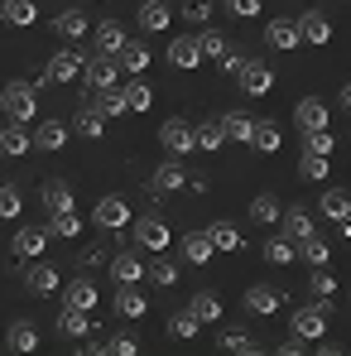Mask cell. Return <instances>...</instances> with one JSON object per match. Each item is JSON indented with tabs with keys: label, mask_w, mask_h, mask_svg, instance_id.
Wrapping results in <instances>:
<instances>
[{
	"label": "cell",
	"mask_w": 351,
	"mask_h": 356,
	"mask_svg": "<svg viewBox=\"0 0 351 356\" xmlns=\"http://www.w3.org/2000/svg\"><path fill=\"white\" fill-rule=\"evenodd\" d=\"M169 19H174V10H169L164 0H145V5H140V29L159 34V29H169Z\"/></svg>",
	"instance_id": "cell-33"
},
{
	"label": "cell",
	"mask_w": 351,
	"mask_h": 356,
	"mask_svg": "<svg viewBox=\"0 0 351 356\" xmlns=\"http://www.w3.org/2000/svg\"><path fill=\"white\" fill-rule=\"evenodd\" d=\"M0 19H5V5H0Z\"/></svg>",
	"instance_id": "cell-61"
},
{
	"label": "cell",
	"mask_w": 351,
	"mask_h": 356,
	"mask_svg": "<svg viewBox=\"0 0 351 356\" xmlns=\"http://www.w3.org/2000/svg\"><path fill=\"white\" fill-rule=\"evenodd\" d=\"M24 289H29L34 298H49L54 289H58V270H54V265H39V260H34V265L24 270Z\"/></svg>",
	"instance_id": "cell-14"
},
{
	"label": "cell",
	"mask_w": 351,
	"mask_h": 356,
	"mask_svg": "<svg viewBox=\"0 0 351 356\" xmlns=\"http://www.w3.org/2000/svg\"><path fill=\"white\" fill-rule=\"evenodd\" d=\"M183 183H188V169L178 164V154H174V159H164V164L154 169V178H149V193H159V197H164V193H178Z\"/></svg>",
	"instance_id": "cell-12"
},
{
	"label": "cell",
	"mask_w": 351,
	"mask_h": 356,
	"mask_svg": "<svg viewBox=\"0 0 351 356\" xmlns=\"http://www.w3.org/2000/svg\"><path fill=\"white\" fill-rule=\"evenodd\" d=\"M207 236H212V245H217V250H227V255H231V250H240V232H236L231 222H212V227H207Z\"/></svg>",
	"instance_id": "cell-45"
},
{
	"label": "cell",
	"mask_w": 351,
	"mask_h": 356,
	"mask_svg": "<svg viewBox=\"0 0 351 356\" xmlns=\"http://www.w3.org/2000/svg\"><path fill=\"white\" fill-rule=\"evenodd\" d=\"M116 313H120V318H145V313H149L145 289H140V284H120V289H116Z\"/></svg>",
	"instance_id": "cell-19"
},
{
	"label": "cell",
	"mask_w": 351,
	"mask_h": 356,
	"mask_svg": "<svg viewBox=\"0 0 351 356\" xmlns=\"http://www.w3.org/2000/svg\"><path fill=\"white\" fill-rule=\"evenodd\" d=\"M116 63H120V72L140 77V72L149 67V49H145V44H135V39H125V44H120V54H116Z\"/></svg>",
	"instance_id": "cell-28"
},
{
	"label": "cell",
	"mask_w": 351,
	"mask_h": 356,
	"mask_svg": "<svg viewBox=\"0 0 351 356\" xmlns=\"http://www.w3.org/2000/svg\"><path fill=\"white\" fill-rule=\"evenodd\" d=\"M120 92H125V106H130V111H149V106H154V87H145L140 77H135V82H125Z\"/></svg>",
	"instance_id": "cell-43"
},
{
	"label": "cell",
	"mask_w": 351,
	"mask_h": 356,
	"mask_svg": "<svg viewBox=\"0 0 351 356\" xmlns=\"http://www.w3.org/2000/svg\"><path fill=\"white\" fill-rule=\"evenodd\" d=\"M159 145L169 149V154H193L197 149V140H193V125L183 116H169L164 125H159Z\"/></svg>",
	"instance_id": "cell-5"
},
{
	"label": "cell",
	"mask_w": 351,
	"mask_h": 356,
	"mask_svg": "<svg viewBox=\"0 0 351 356\" xmlns=\"http://www.w3.org/2000/svg\"><path fill=\"white\" fill-rule=\"evenodd\" d=\"M245 217H250V222H260V227H270V222H279V217H284V202H279L275 193H260V197H250Z\"/></svg>",
	"instance_id": "cell-21"
},
{
	"label": "cell",
	"mask_w": 351,
	"mask_h": 356,
	"mask_svg": "<svg viewBox=\"0 0 351 356\" xmlns=\"http://www.w3.org/2000/svg\"><path fill=\"white\" fill-rule=\"evenodd\" d=\"M0 116H5V106H0Z\"/></svg>",
	"instance_id": "cell-62"
},
{
	"label": "cell",
	"mask_w": 351,
	"mask_h": 356,
	"mask_svg": "<svg viewBox=\"0 0 351 356\" xmlns=\"http://www.w3.org/2000/svg\"><path fill=\"white\" fill-rule=\"evenodd\" d=\"M265 260H270V265H293V260H298V250H293L289 236H279V241H270V245H265Z\"/></svg>",
	"instance_id": "cell-50"
},
{
	"label": "cell",
	"mask_w": 351,
	"mask_h": 356,
	"mask_svg": "<svg viewBox=\"0 0 351 356\" xmlns=\"http://www.w3.org/2000/svg\"><path fill=\"white\" fill-rule=\"evenodd\" d=\"M63 303H67V308H87V313H92V308H97V284H92V280H72V284L63 289Z\"/></svg>",
	"instance_id": "cell-36"
},
{
	"label": "cell",
	"mask_w": 351,
	"mask_h": 356,
	"mask_svg": "<svg viewBox=\"0 0 351 356\" xmlns=\"http://www.w3.org/2000/svg\"><path fill=\"white\" fill-rule=\"evenodd\" d=\"M275 352H279V356H303V352H308V342H303V337H284Z\"/></svg>",
	"instance_id": "cell-56"
},
{
	"label": "cell",
	"mask_w": 351,
	"mask_h": 356,
	"mask_svg": "<svg viewBox=\"0 0 351 356\" xmlns=\"http://www.w3.org/2000/svg\"><path fill=\"white\" fill-rule=\"evenodd\" d=\"M217 347L222 352H245V356H255V352H265L250 332H240V327H222V337H217Z\"/></svg>",
	"instance_id": "cell-37"
},
{
	"label": "cell",
	"mask_w": 351,
	"mask_h": 356,
	"mask_svg": "<svg viewBox=\"0 0 351 356\" xmlns=\"http://www.w3.org/2000/svg\"><path fill=\"white\" fill-rule=\"evenodd\" d=\"M265 44H275V49H284V54L303 49V39H298V24H293V19H270V29H265Z\"/></svg>",
	"instance_id": "cell-22"
},
{
	"label": "cell",
	"mask_w": 351,
	"mask_h": 356,
	"mask_svg": "<svg viewBox=\"0 0 351 356\" xmlns=\"http://www.w3.org/2000/svg\"><path fill=\"white\" fill-rule=\"evenodd\" d=\"M72 130H77L82 140H101V135H106V116H101L97 106H82V111L72 116Z\"/></svg>",
	"instance_id": "cell-34"
},
{
	"label": "cell",
	"mask_w": 351,
	"mask_h": 356,
	"mask_svg": "<svg viewBox=\"0 0 351 356\" xmlns=\"http://www.w3.org/2000/svg\"><path fill=\"white\" fill-rule=\"evenodd\" d=\"M87 106H97L106 120H120L130 106H125V92L120 87H106V92H87Z\"/></svg>",
	"instance_id": "cell-18"
},
{
	"label": "cell",
	"mask_w": 351,
	"mask_h": 356,
	"mask_svg": "<svg viewBox=\"0 0 351 356\" xmlns=\"http://www.w3.org/2000/svg\"><path fill=\"white\" fill-rule=\"evenodd\" d=\"M313 232H318L313 212H303V207H289V212H284V236L289 241H303V236H313Z\"/></svg>",
	"instance_id": "cell-39"
},
{
	"label": "cell",
	"mask_w": 351,
	"mask_h": 356,
	"mask_svg": "<svg viewBox=\"0 0 351 356\" xmlns=\"http://www.w3.org/2000/svg\"><path fill=\"white\" fill-rule=\"evenodd\" d=\"M5 347H10V352H39V327H34L29 318H15L10 332H5Z\"/></svg>",
	"instance_id": "cell-17"
},
{
	"label": "cell",
	"mask_w": 351,
	"mask_h": 356,
	"mask_svg": "<svg viewBox=\"0 0 351 356\" xmlns=\"http://www.w3.org/2000/svg\"><path fill=\"white\" fill-rule=\"evenodd\" d=\"M293 250H298V260H303V265H313V270L332 260V245L318 236V232H313V236H303V241H293Z\"/></svg>",
	"instance_id": "cell-24"
},
{
	"label": "cell",
	"mask_w": 351,
	"mask_h": 356,
	"mask_svg": "<svg viewBox=\"0 0 351 356\" xmlns=\"http://www.w3.org/2000/svg\"><path fill=\"white\" fill-rule=\"evenodd\" d=\"M92 222H97V227H106V232H120V227L130 222V202H125V197H116V193H106V197L97 202Z\"/></svg>",
	"instance_id": "cell-9"
},
{
	"label": "cell",
	"mask_w": 351,
	"mask_h": 356,
	"mask_svg": "<svg viewBox=\"0 0 351 356\" xmlns=\"http://www.w3.org/2000/svg\"><path fill=\"white\" fill-rule=\"evenodd\" d=\"M347 294H351V289H347Z\"/></svg>",
	"instance_id": "cell-63"
},
{
	"label": "cell",
	"mask_w": 351,
	"mask_h": 356,
	"mask_svg": "<svg viewBox=\"0 0 351 356\" xmlns=\"http://www.w3.org/2000/svg\"><path fill=\"white\" fill-rule=\"evenodd\" d=\"M178 250H183V260H188V265H207V260L217 255V245H212L207 232H188V236L178 241Z\"/></svg>",
	"instance_id": "cell-16"
},
{
	"label": "cell",
	"mask_w": 351,
	"mask_h": 356,
	"mask_svg": "<svg viewBox=\"0 0 351 356\" xmlns=\"http://www.w3.org/2000/svg\"><path fill=\"white\" fill-rule=\"evenodd\" d=\"M92 58V54H82V49H63V54H54L49 58V82H77V72H82V63Z\"/></svg>",
	"instance_id": "cell-7"
},
{
	"label": "cell",
	"mask_w": 351,
	"mask_h": 356,
	"mask_svg": "<svg viewBox=\"0 0 351 356\" xmlns=\"http://www.w3.org/2000/svg\"><path fill=\"white\" fill-rule=\"evenodd\" d=\"M250 145H255L260 154H275V149L284 145V135H279V125H275V120H255V135H250Z\"/></svg>",
	"instance_id": "cell-40"
},
{
	"label": "cell",
	"mask_w": 351,
	"mask_h": 356,
	"mask_svg": "<svg viewBox=\"0 0 351 356\" xmlns=\"http://www.w3.org/2000/svg\"><path fill=\"white\" fill-rule=\"evenodd\" d=\"M293 120H298V130H323V125H327V106H323L318 97H303V102L293 106Z\"/></svg>",
	"instance_id": "cell-27"
},
{
	"label": "cell",
	"mask_w": 351,
	"mask_h": 356,
	"mask_svg": "<svg viewBox=\"0 0 351 356\" xmlns=\"http://www.w3.org/2000/svg\"><path fill=\"white\" fill-rule=\"evenodd\" d=\"M327 318H332V298H318V303L298 308V313H293V337H303V342L327 337Z\"/></svg>",
	"instance_id": "cell-2"
},
{
	"label": "cell",
	"mask_w": 351,
	"mask_h": 356,
	"mask_svg": "<svg viewBox=\"0 0 351 356\" xmlns=\"http://www.w3.org/2000/svg\"><path fill=\"white\" fill-rule=\"evenodd\" d=\"M342 111H351V82L342 87Z\"/></svg>",
	"instance_id": "cell-60"
},
{
	"label": "cell",
	"mask_w": 351,
	"mask_h": 356,
	"mask_svg": "<svg viewBox=\"0 0 351 356\" xmlns=\"http://www.w3.org/2000/svg\"><path fill=\"white\" fill-rule=\"evenodd\" d=\"M5 5V19L15 24V29H29L34 19H39V5L34 0H0Z\"/></svg>",
	"instance_id": "cell-41"
},
{
	"label": "cell",
	"mask_w": 351,
	"mask_h": 356,
	"mask_svg": "<svg viewBox=\"0 0 351 356\" xmlns=\"http://www.w3.org/2000/svg\"><path fill=\"white\" fill-rule=\"evenodd\" d=\"M145 275H149L154 284H164V289H169V284H178V265H174V260H164V250L145 265Z\"/></svg>",
	"instance_id": "cell-46"
},
{
	"label": "cell",
	"mask_w": 351,
	"mask_h": 356,
	"mask_svg": "<svg viewBox=\"0 0 351 356\" xmlns=\"http://www.w3.org/2000/svg\"><path fill=\"white\" fill-rule=\"evenodd\" d=\"M111 280H116V284H140V280H145V260L130 255V250L111 255Z\"/></svg>",
	"instance_id": "cell-20"
},
{
	"label": "cell",
	"mask_w": 351,
	"mask_h": 356,
	"mask_svg": "<svg viewBox=\"0 0 351 356\" xmlns=\"http://www.w3.org/2000/svg\"><path fill=\"white\" fill-rule=\"evenodd\" d=\"M54 29H58L67 44H82V34L92 29V19H87L82 10H63V15H54Z\"/></svg>",
	"instance_id": "cell-23"
},
{
	"label": "cell",
	"mask_w": 351,
	"mask_h": 356,
	"mask_svg": "<svg viewBox=\"0 0 351 356\" xmlns=\"http://www.w3.org/2000/svg\"><path fill=\"white\" fill-rule=\"evenodd\" d=\"M318 212H323L327 222H347V217H351V193H342V188H327V193L318 197Z\"/></svg>",
	"instance_id": "cell-25"
},
{
	"label": "cell",
	"mask_w": 351,
	"mask_h": 356,
	"mask_svg": "<svg viewBox=\"0 0 351 356\" xmlns=\"http://www.w3.org/2000/svg\"><path fill=\"white\" fill-rule=\"evenodd\" d=\"M227 10H231L236 19H255L260 15V0H227Z\"/></svg>",
	"instance_id": "cell-54"
},
{
	"label": "cell",
	"mask_w": 351,
	"mask_h": 356,
	"mask_svg": "<svg viewBox=\"0 0 351 356\" xmlns=\"http://www.w3.org/2000/svg\"><path fill=\"white\" fill-rule=\"evenodd\" d=\"M92 44H97V54H120V44H125V24H120V19H101L97 34H92Z\"/></svg>",
	"instance_id": "cell-26"
},
{
	"label": "cell",
	"mask_w": 351,
	"mask_h": 356,
	"mask_svg": "<svg viewBox=\"0 0 351 356\" xmlns=\"http://www.w3.org/2000/svg\"><path fill=\"white\" fill-rule=\"evenodd\" d=\"M169 63H174V67H197V63H202L197 39H193V34H178L174 44H169Z\"/></svg>",
	"instance_id": "cell-30"
},
{
	"label": "cell",
	"mask_w": 351,
	"mask_h": 356,
	"mask_svg": "<svg viewBox=\"0 0 351 356\" xmlns=\"http://www.w3.org/2000/svg\"><path fill=\"white\" fill-rule=\"evenodd\" d=\"M0 106H5V116L10 120H29L39 116V97H34V82H24V77H15V82H5V92H0Z\"/></svg>",
	"instance_id": "cell-1"
},
{
	"label": "cell",
	"mask_w": 351,
	"mask_h": 356,
	"mask_svg": "<svg viewBox=\"0 0 351 356\" xmlns=\"http://www.w3.org/2000/svg\"><path fill=\"white\" fill-rule=\"evenodd\" d=\"M240 63H245V54H240V49H227V58L217 63V67H222V72H240Z\"/></svg>",
	"instance_id": "cell-57"
},
{
	"label": "cell",
	"mask_w": 351,
	"mask_h": 356,
	"mask_svg": "<svg viewBox=\"0 0 351 356\" xmlns=\"http://www.w3.org/2000/svg\"><path fill=\"white\" fill-rule=\"evenodd\" d=\"M58 332H63V337H77V342H82V337L92 332V318H87V308H67V303H63Z\"/></svg>",
	"instance_id": "cell-29"
},
{
	"label": "cell",
	"mask_w": 351,
	"mask_h": 356,
	"mask_svg": "<svg viewBox=\"0 0 351 356\" xmlns=\"http://www.w3.org/2000/svg\"><path fill=\"white\" fill-rule=\"evenodd\" d=\"M293 24H298V39H303V44H313V49L332 39V19H327L323 10H303Z\"/></svg>",
	"instance_id": "cell-8"
},
{
	"label": "cell",
	"mask_w": 351,
	"mask_h": 356,
	"mask_svg": "<svg viewBox=\"0 0 351 356\" xmlns=\"http://www.w3.org/2000/svg\"><path fill=\"white\" fill-rule=\"evenodd\" d=\"M193 140H197L202 154H217L227 145V130H222V120H202V125H193Z\"/></svg>",
	"instance_id": "cell-32"
},
{
	"label": "cell",
	"mask_w": 351,
	"mask_h": 356,
	"mask_svg": "<svg viewBox=\"0 0 351 356\" xmlns=\"http://www.w3.org/2000/svg\"><path fill=\"white\" fill-rule=\"evenodd\" d=\"M49 232L63 241H77L82 236V217L72 212V207H63V212H49Z\"/></svg>",
	"instance_id": "cell-38"
},
{
	"label": "cell",
	"mask_w": 351,
	"mask_h": 356,
	"mask_svg": "<svg viewBox=\"0 0 351 356\" xmlns=\"http://www.w3.org/2000/svg\"><path fill=\"white\" fill-rule=\"evenodd\" d=\"M222 120V130H227V140H240V145H250V135H255V116L250 111H227Z\"/></svg>",
	"instance_id": "cell-31"
},
{
	"label": "cell",
	"mask_w": 351,
	"mask_h": 356,
	"mask_svg": "<svg viewBox=\"0 0 351 356\" xmlns=\"http://www.w3.org/2000/svg\"><path fill=\"white\" fill-rule=\"evenodd\" d=\"M39 202H44V212H63V207H72V188L63 178H49L39 188Z\"/></svg>",
	"instance_id": "cell-35"
},
{
	"label": "cell",
	"mask_w": 351,
	"mask_h": 356,
	"mask_svg": "<svg viewBox=\"0 0 351 356\" xmlns=\"http://www.w3.org/2000/svg\"><path fill=\"white\" fill-rule=\"evenodd\" d=\"M106 352L111 356H140V342L130 332H116V337H106Z\"/></svg>",
	"instance_id": "cell-53"
},
{
	"label": "cell",
	"mask_w": 351,
	"mask_h": 356,
	"mask_svg": "<svg viewBox=\"0 0 351 356\" xmlns=\"http://www.w3.org/2000/svg\"><path fill=\"white\" fill-rule=\"evenodd\" d=\"M130 227H135V245H145L149 255H159V250L169 245V227H164L154 212H149V217H135Z\"/></svg>",
	"instance_id": "cell-6"
},
{
	"label": "cell",
	"mask_w": 351,
	"mask_h": 356,
	"mask_svg": "<svg viewBox=\"0 0 351 356\" xmlns=\"http://www.w3.org/2000/svg\"><path fill=\"white\" fill-rule=\"evenodd\" d=\"M337 149V135L323 125V130H303V154H332Z\"/></svg>",
	"instance_id": "cell-44"
},
{
	"label": "cell",
	"mask_w": 351,
	"mask_h": 356,
	"mask_svg": "<svg viewBox=\"0 0 351 356\" xmlns=\"http://www.w3.org/2000/svg\"><path fill=\"white\" fill-rule=\"evenodd\" d=\"M29 135H34V145H39L44 154H58L63 145H67V135H72V130H67L63 120H39V130H29Z\"/></svg>",
	"instance_id": "cell-15"
},
{
	"label": "cell",
	"mask_w": 351,
	"mask_h": 356,
	"mask_svg": "<svg viewBox=\"0 0 351 356\" xmlns=\"http://www.w3.org/2000/svg\"><path fill=\"white\" fill-rule=\"evenodd\" d=\"M298 174L313 178V183H323V178L332 174V164H327V154H303V159H298Z\"/></svg>",
	"instance_id": "cell-48"
},
{
	"label": "cell",
	"mask_w": 351,
	"mask_h": 356,
	"mask_svg": "<svg viewBox=\"0 0 351 356\" xmlns=\"http://www.w3.org/2000/svg\"><path fill=\"white\" fill-rule=\"evenodd\" d=\"M183 19L202 24V19H207V0H188V5H183Z\"/></svg>",
	"instance_id": "cell-55"
},
{
	"label": "cell",
	"mask_w": 351,
	"mask_h": 356,
	"mask_svg": "<svg viewBox=\"0 0 351 356\" xmlns=\"http://www.w3.org/2000/svg\"><path fill=\"white\" fill-rule=\"evenodd\" d=\"M308 289H313V298H332V294H337V280L327 275V265H318V270H313Z\"/></svg>",
	"instance_id": "cell-51"
},
{
	"label": "cell",
	"mask_w": 351,
	"mask_h": 356,
	"mask_svg": "<svg viewBox=\"0 0 351 356\" xmlns=\"http://www.w3.org/2000/svg\"><path fill=\"white\" fill-rule=\"evenodd\" d=\"M236 77H240V92H245V97H270V87H275L270 63H260V58H245Z\"/></svg>",
	"instance_id": "cell-4"
},
{
	"label": "cell",
	"mask_w": 351,
	"mask_h": 356,
	"mask_svg": "<svg viewBox=\"0 0 351 356\" xmlns=\"http://www.w3.org/2000/svg\"><path fill=\"white\" fill-rule=\"evenodd\" d=\"M245 308H250V313H265V318H270V313H279V308H284V289H270V284H250V289H245Z\"/></svg>",
	"instance_id": "cell-13"
},
{
	"label": "cell",
	"mask_w": 351,
	"mask_h": 356,
	"mask_svg": "<svg viewBox=\"0 0 351 356\" xmlns=\"http://www.w3.org/2000/svg\"><path fill=\"white\" fill-rule=\"evenodd\" d=\"M197 49H202V58L222 63V58H227V49H231V44H227V39H222L217 29H202V34H197Z\"/></svg>",
	"instance_id": "cell-47"
},
{
	"label": "cell",
	"mask_w": 351,
	"mask_h": 356,
	"mask_svg": "<svg viewBox=\"0 0 351 356\" xmlns=\"http://www.w3.org/2000/svg\"><path fill=\"white\" fill-rule=\"evenodd\" d=\"M15 217H19V188L5 183L0 188V222H15Z\"/></svg>",
	"instance_id": "cell-52"
},
{
	"label": "cell",
	"mask_w": 351,
	"mask_h": 356,
	"mask_svg": "<svg viewBox=\"0 0 351 356\" xmlns=\"http://www.w3.org/2000/svg\"><path fill=\"white\" fill-rule=\"evenodd\" d=\"M29 149H34L29 125H24V120H10V125L0 130V154H5V159H19V154H29Z\"/></svg>",
	"instance_id": "cell-10"
},
{
	"label": "cell",
	"mask_w": 351,
	"mask_h": 356,
	"mask_svg": "<svg viewBox=\"0 0 351 356\" xmlns=\"http://www.w3.org/2000/svg\"><path fill=\"white\" fill-rule=\"evenodd\" d=\"M82 352H87V356H101V352H106V342H101V337H82Z\"/></svg>",
	"instance_id": "cell-58"
},
{
	"label": "cell",
	"mask_w": 351,
	"mask_h": 356,
	"mask_svg": "<svg viewBox=\"0 0 351 356\" xmlns=\"http://www.w3.org/2000/svg\"><path fill=\"white\" fill-rule=\"evenodd\" d=\"M193 313H197V323H222V298L212 294V289H202V294H193V303H188Z\"/></svg>",
	"instance_id": "cell-42"
},
{
	"label": "cell",
	"mask_w": 351,
	"mask_h": 356,
	"mask_svg": "<svg viewBox=\"0 0 351 356\" xmlns=\"http://www.w3.org/2000/svg\"><path fill=\"white\" fill-rule=\"evenodd\" d=\"M82 77H87V87H92V92H106V87H116V77H120L116 54H97V49H92V58L82 63Z\"/></svg>",
	"instance_id": "cell-3"
},
{
	"label": "cell",
	"mask_w": 351,
	"mask_h": 356,
	"mask_svg": "<svg viewBox=\"0 0 351 356\" xmlns=\"http://www.w3.org/2000/svg\"><path fill=\"white\" fill-rule=\"evenodd\" d=\"M313 347H318V352H323V356H337V352H342V342H327V337H318Z\"/></svg>",
	"instance_id": "cell-59"
},
{
	"label": "cell",
	"mask_w": 351,
	"mask_h": 356,
	"mask_svg": "<svg viewBox=\"0 0 351 356\" xmlns=\"http://www.w3.org/2000/svg\"><path fill=\"white\" fill-rule=\"evenodd\" d=\"M49 236H54L49 227H19V232H15V255H19V260H39L44 245H49Z\"/></svg>",
	"instance_id": "cell-11"
},
{
	"label": "cell",
	"mask_w": 351,
	"mask_h": 356,
	"mask_svg": "<svg viewBox=\"0 0 351 356\" xmlns=\"http://www.w3.org/2000/svg\"><path fill=\"white\" fill-rule=\"evenodd\" d=\"M197 327H202V323H197L193 308H178L174 318H169V332H174V337H197Z\"/></svg>",
	"instance_id": "cell-49"
}]
</instances>
